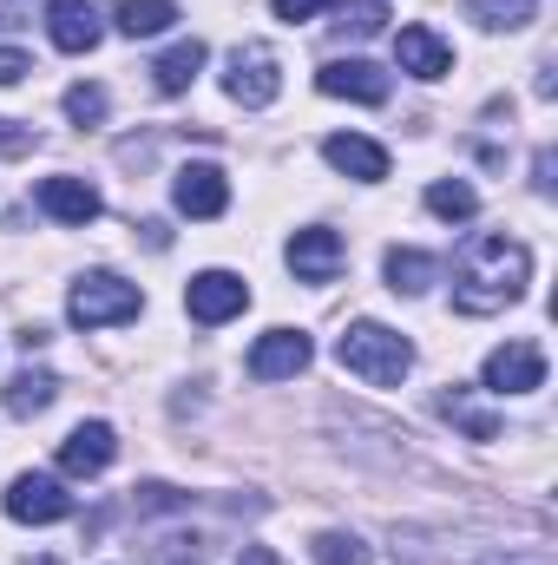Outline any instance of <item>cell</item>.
<instances>
[{"label": "cell", "instance_id": "cell-15", "mask_svg": "<svg viewBox=\"0 0 558 565\" xmlns=\"http://www.w3.org/2000/svg\"><path fill=\"white\" fill-rule=\"evenodd\" d=\"M40 211L53 224H93L99 217V191L86 178H40Z\"/></svg>", "mask_w": 558, "mask_h": 565}, {"label": "cell", "instance_id": "cell-10", "mask_svg": "<svg viewBox=\"0 0 558 565\" xmlns=\"http://www.w3.org/2000/svg\"><path fill=\"white\" fill-rule=\"evenodd\" d=\"M309 335L302 329H270V335H257V349H250V375L257 382H289V375H302L309 369Z\"/></svg>", "mask_w": 558, "mask_h": 565}, {"label": "cell", "instance_id": "cell-9", "mask_svg": "<svg viewBox=\"0 0 558 565\" xmlns=\"http://www.w3.org/2000/svg\"><path fill=\"white\" fill-rule=\"evenodd\" d=\"M171 204H178L184 217H224V211H230V178H224L217 164H184L178 184H171Z\"/></svg>", "mask_w": 558, "mask_h": 565}, {"label": "cell", "instance_id": "cell-1", "mask_svg": "<svg viewBox=\"0 0 558 565\" xmlns=\"http://www.w3.org/2000/svg\"><path fill=\"white\" fill-rule=\"evenodd\" d=\"M526 282H533V250L519 237H506V231H486V237L466 244V257L453 270V302L466 316H493V309L519 302Z\"/></svg>", "mask_w": 558, "mask_h": 565}, {"label": "cell", "instance_id": "cell-11", "mask_svg": "<svg viewBox=\"0 0 558 565\" xmlns=\"http://www.w3.org/2000/svg\"><path fill=\"white\" fill-rule=\"evenodd\" d=\"M112 454H119V434H112L106 422H79L66 440H60V467H66L73 480L106 473V467H112Z\"/></svg>", "mask_w": 558, "mask_h": 565}, {"label": "cell", "instance_id": "cell-4", "mask_svg": "<svg viewBox=\"0 0 558 565\" xmlns=\"http://www.w3.org/2000/svg\"><path fill=\"white\" fill-rule=\"evenodd\" d=\"M224 93H230L237 106H250V113H257V106H270V99L282 93L277 53H270V46H257V40H250V46H237V53L224 60Z\"/></svg>", "mask_w": 558, "mask_h": 565}, {"label": "cell", "instance_id": "cell-2", "mask_svg": "<svg viewBox=\"0 0 558 565\" xmlns=\"http://www.w3.org/2000/svg\"><path fill=\"white\" fill-rule=\"evenodd\" d=\"M335 362H342L348 375H362L368 388H395V382L415 369V342L395 335L388 322H348L342 342H335Z\"/></svg>", "mask_w": 558, "mask_h": 565}, {"label": "cell", "instance_id": "cell-18", "mask_svg": "<svg viewBox=\"0 0 558 565\" xmlns=\"http://www.w3.org/2000/svg\"><path fill=\"white\" fill-rule=\"evenodd\" d=\"M53 395H60V375H53V369H20V375L7 382V415H13V422H33V415L53 408Z\"/></svg>", "mask_w": 558, "mask_h": 565}, {"label": "cell", "instance_id": "cell-25", "mask_svg": "<svg viewBox=\"0 0 558 565\" xmlns=\"http://www.w3.org/2000/svg\"><path fill=\"white\" fill-rule=\"evenodd\" d=\"M66 119H73V126H99V119H106V86H86V79L66 86Z\"/></svg>", "mask_w": 558, "mask_h": 565}, {"label": "cell", "instance_id": "cell-19", "mask_svg": "<svg viewBox=\"0 0 558 565\" xmlns=\"http://www.w3.org/2000/svg\"><path fill=\"white\" fill-rule=\"evenodd\" d=\"M178 20V0H119V13H112V26L126 33V40H151V33H164Z\"/></svg>", "mask_w": 558, "mask_h": 565}, {"label": "cell", "instance_id": "cell-5", "mask_svg": "<svg viewBox=\"0 0 558 565\" xmlns=\"http://www.w3.org/2000/svg\"><path fill=\"white\" fill-rule=\"evenodd\" d=\"M0 507H7V520H20V526H53V520L73 513V493H66L53 473H20Z\"/></svg>", "mask_w": 558, "mask_h": 565}, {"label": "cell", "instance_id": "cell-32", "mask_svg": "<svg viewBox=\"0 0 558 565\" xmlns=\"http://www.w3.org/2000/svg\"><path fill=\"white\" fill-rule=\"evenodd\" d=\"M26 565H60V559H26Z\"/></svg>", "mask_w": 558, "mask_h": 565}, {"label": "cell", "instance_id": "cell-21", "mask_svg": "<svg viewBox=\"0 0 558 565\" xmlns=\"http://www.w3.org/2000/svg\"><path fill=\"white\" fill-rule=\"evenodd\" d=\"M427 211L447 217V224H466V217L480 211V191H473L466 178H440V184H427Z\"/></svg>", "mask_w": 558, "mask_h": 565}, {"label": "cell", "instance_id": "cell-27", "mask_svg": "<svg viewBox=\"0 0 558 565\" xmlns=\"http://www.w3.org/2000/svg\"><path fill=\"white\" fill-rule=\"evenodd\" d=\"M26 73H33V60H26L20 46H0V86H20Z\"/></svg>", "mask_w": 558, "mask_h": 565}, {"label": "cell", "instance_id": "cell-17", "mask_svg": "<svg viewBox=\"0 0 558 565\" xmlns=\"http://www.w3.org/2000/svg\"><path fill=\"white\" fill-rule=\"evenodd\" d=\"M204 40H178L171 53H158V66H151V86L164 93V99H178V93H191V79L204 73Z\"/></svg>", "mask_w": 558, "mask_h": 565}, {"label": "cell", "instance_id": "cell-14", "mask_svg": "<svg viewBox=\"0 0 558 565\" xmlns=\"http://www.w3.org/2000/svg\"><path fill=\"white\" fill-rule=\"evenodd\" d=\"M395 60H401V73H415V79H447V73H453V46H447L433 26H401V33H395Z\"/></svg>", "mask_w": 558, "mask_h": 565}, {"label": "cell", "instance_id": "cell-30", "mask_svg": "<svg viewBox=\"0 0 558 565\" xmlns=\"http://www.w3.org/2000/svg\"><path fill=\"white\" fill-rule=\"evenodd\" d=\"M26 145H33V126H13V119H0V151H7V158H20Z\"/></svg>", "mask_w": 558, "mask_h": 565}, {"label": "cell", "instance_id": "cell-20", "mask_svg": "<svg viewBox=\"0 0 558 565\" xmlns=\"http://www.w3.org/2000/svg\"><path fill=\"white\" fill-rule=\"evenodd\" d=\"M440 415H447L453 427H466L473 440H500V415H493V408H480L466 388H447V395H440Z\"/></svg>", "mask_w": 558, "mask_h": 565}, {"label": "cell", "instance_id": "cell-24", "mask_svg": "<svg viewBox=\"0 0 558 565\" xmlns=\"http://www.w3.org/2000/svg\"><path fill=\"white\" fill-rule=\"evenodd\" d=\"M309 553H315V565H368V559H375L355 533H315V546H309Z\"/></svg>", "mask_w": 558, "mask_h": 565}, {"label": "cell", "instance_id": "cell-28", "mask_svg": "<svg viewBox=\"0 0 558 565\" xmlns=\"http://www.w3.org/2000/svg\"><path fill=\"white\" fill-rule=\"evenodd\" d=\"M270 7H277V20L296 26V20H315V13H322V7H335V0H270Z\"/></svg>", "mask_w": 558, "mask_h": 565}, {"label": "cell", "instance_id": "cell-6", "mask_svg": "<svg viewBox=\"0 0 558 565\" xmlns=\"http://www.w3.org/2000/svg\"><path fill=\"white\" fill-rule=\"evenodd\" d=\"M184 309H191V322L217 329V322H230V316L250 309V282L230 277V270H204V277H191V289H184Z\"/></svg>", "mask_w": 558, "mask_h": 565}, {"label": "cell", "instance_id": "cell-7", "mask_svg": "<svg viewBox=\"0 0 558 565\" xmlns=\"http://www.w3.org/2000/svg\"><path fill=\"white\" fill-rule=\"evenodd\" d=\"M480 375L493 395H533V388H546V355H539V342H506L486 355Z\"/></svg>", "mask_w": 558, "mask_h": 565}, {"label": "cell", "instance_id": "cell-31", "mask_svg": "<svg viewBox=\"0 0 558 565\" xmlns=\"http://www.w3.org/2000/svg\"><path fill=\"white\" fill-rule=\"evenodd\" d=\"M237 565H282V559L270 553V546H244V553H237Z\"/></svg>", "mask_w": 558, "mask_h": 565}, {"label": "cell", "instance_id": "cell-16", "mask_svg": "<svg viewBox=\"0 0 558 565\" xmlns=\"http://www.w3.org/2000/svg\"><path fill=\"white\" fill-rule=\"evenodd\" d=\"M322 158H329L335 171L362 178V184H382V178H388V151L375 139H355V132H335V139L322 145Z\"/></svg>", "mask_w": 558, "mask_h": 565}, {"label": "cell", "instance_id": "cell-12", "mask_svg": "<svg viewBox=\"0 0 558 565\" xmlns=\"http://www.w3.org/2000/svg\"><path fill=\"white\" fill-rule=\"evenodd\" d=\"M282 257H289V270H296L302 282H335V270H342V257H348V250H342V237H335V231L309 224V231H296V237H289V250H282Z\"/></svg>", "mask_w": 558, "mask_h": 565}, {"label": "cell", "instance_id": "cell-8", "mask_svg": "<svg viewBox=\"0 0 558 565\" xmlns=\"http://www.w3.org/2000/svg\"><path fill=\"white\" fill-rule=\"evenodd\" d=\"M46 33L60 53H93L106 40V13L99 0H46Z\"/></svg>", "mask_w": 558, "mask_h": 565}, {"label": "cell", "instance_id": "cell-29", "mask_svg": "<svg viewBox=\"0 0 558 565\" xmlns=\"http://www.w3.org/2000/svg\"><path fill=\"white\" fill-rule=\"evenodd\" d=\"M139 507L144 513H164V507H184V493L178 487H139Z\"/></svg>", "mask_w": 558, "mask_h": 565}, {"label": "cell", "instance_id": "cell-23", "mask_svg": "<svg viewBox=\"0 0 558 565\" xmlns=\"http://www.w3.org/2000/svg\"><path fill=\"white\" fill-rule=\"evenodd\" d=\"M533 13H539V0H473V20L493 26V33H500V26L513 33V26H526Z\"/></svg>", "mask_w": 558, "mask_h": 565}, {"label": "cell", "instance_id": "cell-13", "mask_svg": "<svg viewBox=\"0 0 558 565\" xmlns=\"http://www.w3.org/2000/svg\"><path fill=\"white\" fill-rule=\"evenodd\" d=\"M315 86H322L329 99H355V106H382V99H388V73L368 66V60H329V66L315 73Z\"/></svg>", "mask_w": 558, "mask_h": 565}, {"label": "cell", "instance_id": "cell-22", "mask_svg": "<svg viewBox=\"0 0 558 565\" xmlns=\"http://www.w3.org/2000/svg\"><path fill=\"white\" fill-rule=\"evenodd\" d=\"M433 277H440V257H427V250H388V289L420 296Z\"/></svg>", "mask_w": 558, "mask_h": 565}, {"label": "cell", "instance_id": "cell-26", "mask_svg": "<svg viewBox=\"0 0 558 565\" xmlns=\"http://www.w3.org/2000/svg\"><path fill=\"white\" fill-rule=\"evenodd\" d=\"M388 26V7L382 0H355L348 13H342V33H355V40H368V33H382Z\"/></svg>", "mask_w": 558, "mask_h": 565}, {"label": "cell", "instance_id": "cell-3", "mask_svg": "<svg viewBox=\"0 0 558 565\" xmlns=\"http://www.w3.org/2000/svg\"><path fill=\"white\" fill-rule=\"evenodd\" d=\"M139 309H144L139 282L112 277V270H86V277L73 282V296H66V316L79 329H112V322H132Z\"/></svg>", "mask_w": 558, "mask_h": 565}]
</instances>
